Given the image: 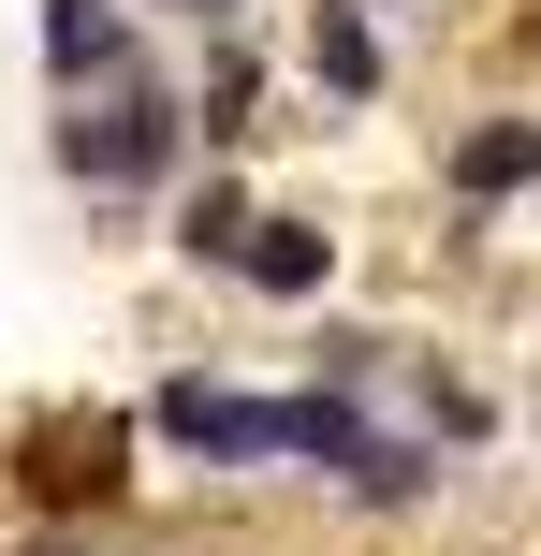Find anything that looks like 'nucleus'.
<instances>
[{"label":"nucleus","instance_id":"1","mask_svg":"<svg viewBox=\"0 0 541 556\" xmlns=\"http://www.w3.org/2000/svg\"><path fill=\"white\" fill-rule=\"evenodd\" d=\"M44 162H59V191L88 205V220H162L176 205V176L205 162V132H191V74H117V88H88V103H59L44 117Z\"/></svg>","mask_w":541,"mask_h":556},{"label":"nucleus","instance_id":"2","mask_svg":"<svg viewBox=\"0 0 541 556\" xmlns=\"http://www.w3.org/2000/svg\"><path fill=\"white\" fill-rule=\"evenodd\" d=\"M0 483H15L29 528H132V498H146V410H117V395H44V410L0 425Z\"/></svg>","mask_w":541,"mask_h":556},{"label":"nucleus","instance_id":"3","mask_svg":"<svg viewBox=\"0 0 541 556\" xmlns=\"http://www.w3.org/2000/svg\"><path fill=\"white\" fill-rule=\"evenodd\" d=\"M132 410H146V454L191 469V483H293V381H249V366H220V352H176Z\"/></svg>","mask_w":541,"mask_h":556},{"label":"nucleus","instance_id":"4","mask_svg":"<svg viewBox=\"0 0 541 556\" xmlns=\"http://www.w3.org/2000/svg\"><path fill=\"white\" fill-rule=\"evenodd\" d=\"M396 74L410 59H396V15H381V0H293V88H308L337 132L396 103Z\"/></svg>","mask_w":541,"mask_h":556},{"label":"nucleus","instance_id":"5","mask_svg":"<svg viewBox=\"0 0 541 556\" xmlns=\"http://www.w3.org/2000/svg\"><path fill=\"white\" fill-rule=\"evenodd\" d=\"M337 293H351V220H322V205H263L249 264H234V307H279V323H322Z\"/></svg>","mask_w":541,"mask_h":556},{"label":"nucleus","instance_id":"6","mask_svg":"<svg viewBox=\"0 0 541 556\" xmlns=\"http://www.w3.org/2000/svg\"><path fill=\"white\" fill-rule=\"evenodd\" d=\"M439 205H454V220L541 205V103H468L454 132H439Z\"/></svg>","mask_w":541,"mask_h":556},{"label":"nucleus","instance_id":"7","mask_svg":"<svg viewBox=\"0 0 541 556\" xmlns=\"http://www.w3.org/2000/svg\"><path fill=\"white\" fill-rule=\"evenodd\" d=\"M263 176L249 162H191L176 176V205H162V250H176V278H205V293H234V264H249V235H263Z\"/></svg>","mask_w":541,"mask_h":556},{"label":"nucleus","instance_id":"8","mask_svg":"<svg viewBox=\"0 0 541 556\" xmlns=\"http://www.w3.org/2000/svg\"><path fill=\"white\" fill-rule=\"evenodd\" d=\"M191 132H205V162H249V147L279 132V59L249 45V15L191 29Z\"/></svg>","mask_w":541,"mask_h":556},{"label":"nucleus","instance_id":"9","mask_svg":"<svg viewBox=\"0 0 541 556\" xmlns=\"http://www.w3.org/2000/svg\"><path fill=\"white\" fill-rule=\"evenodd\" d=\"M454 483H468V469L425 440V425H410V410H381V440L351 454L337 513H351V528H425V513H454Z\"/></svg>","mask_w":541,"mask_h":556},{"label":"nucleus","instance_id":"10","mask_svg":"<svg viewBox=\"0 0 541 556\" xmlns=\"http://www.w3.org/2000/svg\"><path fill=\"white\" fill-rule=\"evenodd\" d=\"M29 59H44V103H88V88L146 74V0H44Z\"/></svg>","mask_w":541,"mask_h":556},{"label":"nucleus","instance_id":"11","mask_svg":"<svg viewBox=\"0 0 541 556\" xmlns=\"http://www.w3.org/2000/svg\"><path fill=\"white\" fill-rule=\"evenodd\" d=\"M396 410L425 425V440L454 454V469H484V454L513 440V395H498V381H484V366H468V352H439V337H425V352H410V381H396Z\"/></svg>","mask_w":541,"mask_h":556},{"label":"nucleus","instance_id":"12","mask_svg":"<svg viewBox=\"0 0 541 556\" xmlns=\"http://www.w3.org/2000/svg\"><path fill=\"white\" fill-rule=\"evenodd\" d=\"M410 352H425L410 323H381V307H351V293H337V307L308 323V352H293V381H337V395H381V410H396Z\"/></svg>","mask_w":541,"mask_h":556},{"label":"nucleus","instance_id":"13","mask_svg":"<svg viewBox=\"0 0 541 556\" xmlns=\"http://www.w3.org/2000/svg\"><path fill=\"white\" fill-rule=\"evenodd\" d=\"M0 556H117V528H15Z\"/></svg>","mask_w":541,"mask_h":556},{"label":"nucleus","instance_id":"14","mask_svg":"<svg viewBox=\"0 0 541 556\" xmlns=\"http://www.w3.org/2000/svg\"><path fill=\"white\" fill-rule=\"evenodd\" d=\"M146 15H176V29H234L249 0H146Z\"/></svg>","mask_w":541,"mask_h":556},{"label":"nucleus","instance_id":"15","mask_svg":"<svg viewBox=\"0 0 541 556\" xmlns=\"http://www.w3.org/2000/svg\"><path fill=\"white\" fill-rule=\"evenodd\" d=\"M381 15H396V29H410V15H468V0H381Z\"/></svg>","mask_w":541,"mask_h":556},{"label":"nucleus","instance_id":"16","mask_svg":"<svg viewBox=\"0 0 541 556\" xmlns=\"http://www.w3.org/2000/svg\"><path fill=\"white\" fill-rule=\"evenodd\" d=\"M117 556H205V542H117Z\"/></svg>","mask_w":541,"mask_h":556},{"label":"nucleus","instance_id":"17","mask_svg":"<svg viewBox=\"0 0 541 556\" xmlns=\"http://www.w3.org/2000/svg\"><path fill=\"white\" fill-rule=\"evenodd\" d=\"M527 440H541V395H527Z\"/></svg>","mask_w":541,"mask_h":556}]
</instances>
